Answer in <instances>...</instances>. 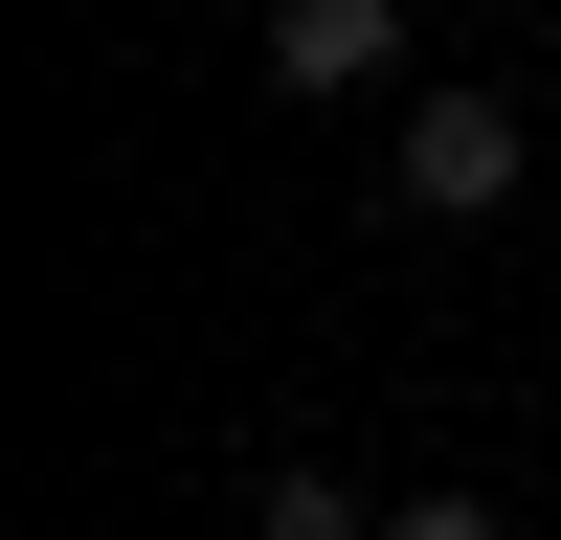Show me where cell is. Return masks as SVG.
<instances>
[{"label":"cell","mask_w":561,"mask_h":540,"mask_svg":"<svg viewBox=\"0 0 561 540\" xmlns=\"http://www.w3.org/2000/svg\"><path fill=\"white\" fill-rule=\"evenodd\" d=\"M404 203H427V225H494V203H517V113H494V90H404Z\"/></svg>","instance_id":"obj_1"},{"label":"cell","mask_w":561,"mask_h":540,"mask_svg":"<svg viewBox=\"0 0 561 540\" xmlns=\"http://www.w3.org/2000/svg\"><path fill=\"white\" fill-rule=\"evenodd\" d=\"M404 68V0H270V90H382Z\"/></svg>","instance_id":"obj_2"},{"label":"cell","mask_w":561,"mask_h":540,"mask_svg":"<svg viewBox=\"0 0 561 540\" xmlns=\"http://www.w3.org/2000/svg\"><path fill=\"white\" fill-rule=\"evenodd\" d=\"M248 540H382V518H359L337 473H270V495H248Z\"/></svg>","instance_id":"obj_3"},{"label":"cell","mask_w":561,"mask_h":540,"mask_svg":"<svg viewBox=\"0 0 561 540\" xmlns=\"http://www.w3.org/2000/svg\"><path fill=\"white\" fill-rule=\"evenodd\" d=\"M382 540H494V495H404V518H382Z\"/></svg>","instance_id":"obj_4"}]
</instances>
